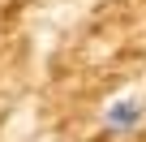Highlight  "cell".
<instances>
[{
    "instance_id": "cell-1",
    "label": "cell",
    "mask_w": 146,
    "mask_h": 142,
    "mask_svg": "<svg viewBox=\"0 0 146 142\" xmlns=\"http://www.w3.org/2000/svg\"><path fill=\"white\" fill-rule=\"evenodd\" d=\"M142 116H146V103H142L137 95H125V99L108 103V112H103V125H108L112 133H133V129L142 125Z\"/></svg>"
}]
</instances>
